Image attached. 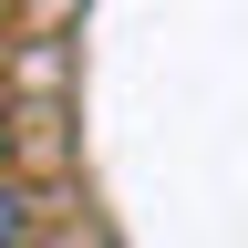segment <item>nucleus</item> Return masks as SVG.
I'll return each mask as SVG.
<instances>
[{"instance_id": "nucleus-1", "label": "nucleus", "mask_w": 248, "mask_h": 248, "mask_svg": "<svg viewBox=\"0 0 248 248\" xmlns=\"http://www.w3.org/2000/svg\"><path fill=\"white\" fill-rule=\"evenodd\" d=\"M31 228H42V197L21 176H0V248H31Z\"/></svg>"}, {"instance_id": "nucleus-2", "label": "nucleus", "mask_w": 248, "mask_h": 248, "mask_svg": "<svg viewBox=\"0 0 248 248\" xmlns=\"http://www.w3.org/2000/svg\"><path fill=\"white\" fill-rule=\"evenodd\" d=\"M0 166H11V124H0Z\"/></svg>"}]
</instances>
